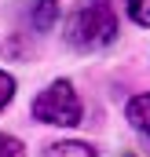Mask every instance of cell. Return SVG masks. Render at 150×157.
I'll return each instance as SVG.
<instances>
[{
    "mask_svg": "<svg viewBox=\"0 0 150 157\" xmlns=\"http://www.w3.org/2000/svg\"><path fill=\"white\" fill-rule=\"evenodd\" d=\"M55 18H59V4H55V0H33V7H30V22H33V29L48 33V29L55 26Z\"/></svg>",
    "mask_w": 150,
    "mask_h": 157,
    "instance_id": "277c9868",
    "label": "cell"
},
{
    "mask_svg": "<svg viewBox=\"0 0 150 157\" xmlns=\"http://www.w3.org/2000/svg\"><path fill=\"white\" fill-rule=\"evenodd\" d=\"M124 117H128V124H132V128H136V132L150 143V91H139V95H132V99H128Z\"/></svg>",
    "mask_w": 150,
    "mask_h": 157,
    "instance_id": "3957f363",
    "label": "cell"
},
{
    "mask_svg": "<svg viewBox=\"0 0 150 157\" xmlns=\"http://www.w3.org/2000/svg\"><path fill=\"white\" fill-rule=\"evenodd\" d=\"M124 7H128V18L136 26L150 29V0H124Z\"/></svg>",
    "mask_w": 150,
    "mask_h": 157,
    "instance_id": "8992f818",
    "label": "cell"
},
{
    "mask_svg": "<svg viewBox=\"0 0 150 157\" xmlns=\"http://www.w3.org/2000/svg\"><path fill=\"white\" fill-rule=\"evenodd\" d=\"M124 157H132V154H124Z\"/></svg>",
    "mask_w": 150,
    "mask_h": 157,
    "instance_id": "9c48e42d",
    "label": "cell"
},
{
    "mask_svg": "<svg viewBox=\"0 0 150 157\" xmlns=\"http://www.w3.org/2000/svg\"><path fill=\"white\" fill-rule=\"evenodd\" d=\"M0 157H26V146H22L15 135H4V132H0Z\"/></svg>",
    "mask_w": 150,
    "mask_h": 157,
    "instance_id": "52a82bcc",
    "label": "cell"
},
{
    "mask_svg": "<svg viewBox=\"0 0 150 157\" xmlns=\"http://www.w3.org/2000/svg\"><path fill=\"white\" fill-rule=\"evenodd\" d=\"M44 157H99V150L88 143H51Z\"/></svg>",
    "mask_w": 150,
    "mask_h": 157,
    "instance_id": "5b68a950",
    "label": "cell"
},
{
    "mask_svg": "<svg viewBox=\"0 0 150 157\" xmlns=\"http://www.w3.org/2000/svg\"><path fill=\"white\" fill-rule=\"evenodd\" d=\"M84 117L81 95L73 91L70 80H55L33 99V121L40 124H55V128H77Z\"/></svg>",
    "mask_w": 150,
    "mask_h": 157,
    "instance_id": "7a4b0ae2",
    "label": "cell"
},
{
    "mask_svg": "<svg viewBox=\"0 0 150 157\" xmlns=\"http://www.w3.org/2000/svg\"><path fill=\"white\" fill-rule=\"evenodd\" d=\"M11 99H15V77L0 70V110H4V106H7Z\"/></svg>",
    "mask_w": 150,
    "mask_h": 157,
    "instance_id": "ba28073f",
    "label": "cell"
},
{
    "mask_svg": "<svg viewBox=\"0 0 150 157\" xmlns=\"http://www.w3.org/2000/svg\"><path fill=\"white\" fill-rule=\"evenodd\" d=\"M66 40L77 51H99L117 40V11L110 0H77L66 15Z\"/></svg>",
    "mask_w": 150,
    "mask_h": 157,
    "instance_id": "6da1fadb",
    "label": "cell"
}]
</instances>
